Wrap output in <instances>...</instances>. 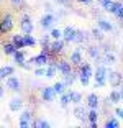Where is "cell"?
Instances as JSON below:
<instances>
[{"instance_id":"obj_38","label":"cell","mask_w":123,"mask_h":128,"mask_svg":"<svg viewBox=\"0 0 123 128\" xmlns=\"http://www.w3.org/2000/svg\"><path fill=\"white\" fill-rule=\"evenodd\" d=\"M118 120H115V118H110V120H107V123H105V126L107 128H116L118 126Z\"/></svg>"},{"instance_id":"obj_36","label":"cell","mask_w":123,"mask_h":128,"mask_svg":"<svg viewBox=\"0 0 123 128\" xmlns=\"http://www.w3.org/2000/svg\"><path fill=\"white\" fill-rule=\"evenodd\" d=\"M34 126L36 128H49V123L48 122H44V120H41V118H38V120H34Z\"/></svg>"},{"instance_id":"obj_1","label":"cell","mask_w":123,"mask_h":128,"mask_svg":"<svg viewBox=\"0 0 123 128\" xmlns=\"http://www.w3.org/2000/svg\"><path fill=\"white\" fill-rule=\"evenodd\" d=\"M107 68H105V64H100L95 72H94V77H95V87H104L107 84Z\"/></svg>"},{"instance_id":"obj_28","label":"cell","mask_w":123,"mask_h":128,"mask_svg":"<svg viewBox=\"0 0 123 128\" xmlns=\"http://www.w3.org/2000/svg\"><path fill=\"white\" fill-rule=\"evenodd\" d=\"M92 38L97 41H104V31L100 28H92Z\"/></svg>"},{"instance_id":"obj_9","label":"cell","mask_w":123,"mask_h":128,"mask_svg":"<svg viewBox=\"0 0 123 128\" xmlns=\"http://www.w3.org/2000/svg\"><path fill=\"white\" fill-rule=\"evenodd\" d=\"M64 40L62 38H59V40H54V41L51 43V53L52 54H59V53H62L64 51Z\"/></svg>"},{"instance_id":"obj_12","label":"cell","mask_w":123,"mask_h":128,"mask_svg":"<svg viewBox=\"0 0 123 128\" xmlns=\"http://www.w3.org/2000/svg\"><path fill=\"white\" fill-rule=\"evenodd\" d=\"M8 108H10L12 112H18V110H22L23 108V98L13 97L10 100V104H8Z\"/></svg>"},{"instance_id":"obj_34","label":"cell","mask_w":123,"mask_h":128,"mask_svg":"<svg viewBox=\"0 0 123 128\" xmlns=\"http://www.w3.org/2000/svg\"><path fill=\"white\" fill-rule=\"evenodd\" d=\"M97 117H98L97 108H90V112L87 113V120L89 122H97Z\"/></svg>"},{"instance_id":"obj_29","label":"cell","mask_w":123,"mask_h":128,"mask_svg":"<svg viewBox=\"0 0 123 128\" xmlns=\"http://www.w3.org/2000/svg\"><path fill=\"white\" fill-rule=\"evenodd\" d=\"M69 98H71V102L74 104V105H77V104H80L82 95L79 94V92H69Z\"/></svg>"},{"instance_id":"obj_19","label":"cell","mask_w":123,"mask_h":128,"mask_svg":"<svg viewBox=\"0 0 123 128\" xmlns=\"http://www.w3.org/2000/svg\"><path fill=\"white\" fill-rule=\"evenodd\" d=\"M16 46L13 44V43H4V46H2V51H4V54H7V56H13V53L16 51Z\"/></svg>"},{"instance_id":"obj_8","label":"cell","mask_w":123,"mask_h":128,"mask_svg":"<svg viewBox=\"0 0 123 128\" xmlns=\"http://www.w3.org/2000/svg\"><path fill=\"white\" fill-rule=\"evenodd\" d=\"M31 117H33V113L30 110H25L22 113V117H20V126L22 128H28L31 125Z\"/></svg>"},{"instance_id":"obj_42","label":"cell","mask_w":123,"mask_h":128,"mask_svg":"<svg viewBox=\"0 0 123 128\" xmlns=\"http://www.w3.org/2000/svg\"><path fill=\"white\" fill-rule=\"evenodd\" d=\"M115 113H116V117H118V118H122V120H123V108H116Z\"/></svg>"},{"instance_id":"obj_37","label":"cell","mask_w":123,"mask_h":128,"mask_svg":"<svg viewBox=\"0 0 123 128\" xmlns=\"http://www.w3.org/2000/svg\"><path fill=\"white\" fill-rule=\"evenodd\" d=\"M34 44H36V40L31 34H25V46H34Z\"/></svg>"},{"instance_id":"obj_49","label":"cell","mask_w":123,"mask_h":128,"mask_svg":"<svg viewBox=\"0 0 123 128\" xmlns=\"http://www.w3.org/2000/svg\"><path fill=\"white\" fill-rule=\"evenodd\" d=\"M90 126H92V128H97V122H90Z\"/></svg>"},{"instance_id":"obj_41","label":"cell","mask_w":123,"mask_h":128,"mask_svg":"<svg viewBox=\"0 0 123 128\" xmlns=\"http://www.w3.org/2000/svg\"><path fill=\"white\" fill-rule=\"evenodd\" d=\"M98 2H100V5H102V7L105 8V10L108 8V5L112 4V0H98Z\"/></svg>"},{"instance_id":"obj_40","label":"cell","mask_w":123,"mask_h":128,"mask_svg":"<svg viewBox=\"0 0 123 128\" xmlns=\"http://www.w3.org/2000/svg\"><path fill=\"white\" fill-rule=\"evenodd\" d=\"M44 72H46V69L41 66V68H38L36 71H34V76H38V77H43V76H44Z\"/></svg>"},{"instance_id":"obj_2","label":"cell","mask_w":123,"mask_h":128,"mask_svg":"<svg viewBox=\"0 0 123 128\" xmlns=\"http://www.w3.org/2000/svg\"><path fill=\"white\" fill-rule=\"evenodd\" d=\"M12 30H13V18H12L10 13H5L0 18V33L5 34V33H10Z\"/></svg>"},{"instance_id":"obj_22","label":"cell","mask_w":123,"mask_h":128,"mask_svg":"<svg viewBox=\"0 0 123 128\" xmlns=\"http://www.w3.org/2000/svg\"><path fill=\"white\" fill-rule=\"evenodd\" d=\"M79 74L87 76V77H92V76H94V72H92V68H90V64H87V62L80 64V72H79Z\"/></svg>"},{"instance_id":"obj_10","label":"cell","mask_w":123,"mask_h":128,"mask_svg":"<svg viewBox=\"0 0 123 128\" xmlns=\"http://www.w3.org/2000/svg\"><path fill=\"white\" fill-rule=\"evenodd\" d=\"M41 97H43L44 102H52L54 97H56V92H54L52 87H44V89L41 90Z\"/></svg>"},{"instance_id":"obj_27","label":"cell","mask_w":123,"mask_h":128,"mask_svg":"<svg viewBox=\"0 0 123 128\" xmlns=\"http://www.w3.org/2000/svg\"><path fill=\"white\" fill-rule=\"evenodd\" d=\"M87 54H89L90 58H94V59H98V58H100V51H98L97 46H90V48L87 49Z\"/></svg>"},{"instance_id":"obj_17","label":"cell","mask_w":123,"mask_h":128,"mask_svg":"<svg viewBox=\"0 0 123 128\" xmlns=\"http://www.w3.org/2000/svg\"><path fill=\"white\" fill-rule=\"evenodd\" d=\"M12 43L18 49L25 48V34H13V36H12Z\"/></svg>"},{"instance_id":"obj_13","label":"cell","mask_w":123,"mask_h":128,"mask_svg":"<svg viewBox=\"0 0 123 128\" xmlns=\"http://www.w3.org/2000/svg\"><path fill=\"white\" fill-rule=\"evenodd\" d=\"M52 23H54V15L46 13V15L41 18V28H43V30H49V28L52 26Z\"/></svg>"},{"instance_id":"obj_15","label":"cell","mask_w":123,"mask_h":128,"mask_svg":"<svg viewBox=\"0 0 123 128\" xmlns=\"http://www.w3.org/2000/svg\"><path fill=\"white\" fill-rule=\"evenodd\" d=\"M97 26L100 28L102 31H107V33H110V31H113V25L108 20H104V18H100L97 22Z\"/></svg>"},{"instance_id":"obj_24","label":"cell","mask_w":123,"mask_h":128,"mask_svg":"<svg viewBox=\"0 0 123 128\" xmlns=\"http://www.w3.org/2000/svg\"><path fill=\"white\" fill-rule=\"evenodd\" d=\"M84 41H87V33H86V31H82V30H76L74 43H84Z\"/></svg>"},{"instance_id":"obj_21","label":"cell","mask_w":123,"mask_h":128,"mask_svg":"<svg viewBox=\"0 0 123 128\" xmlns=\"http://www.w3.org/2000/svg\"><path fill=\"white\" fill-rule=\"evenodd\" d=\"M76 79H77V76H76L74 72L71 71V72H69V74H64V80H62V82L66 84V87H71L72 84L76 82Z\"/></svg>"},{"instance_id":"obj_16","label":"cell","mask_w":123,"mask_h":128,"mask_svg":"<svg viewBox=\"0 0 123 128\" xmlns=\"http://www.w3.org/2000/svg\"><path fill=\"white\" fill-rule=\"evenodd\" d=\"M56 68H58V71L61 72V74H69L71 72V62H67V61H59V62L56 64Z\"/></svg>"},{"instance_id":"obj_45","label":"cell","mask_w":123,"mask_h":128,"mask_svg":"<svg viewBox=\"0 0 123 128\" xmlns=\"http://www.w3.org/2000/svg\"><path fill=\"white\" fill-rule=\"evenodd\" d=\"M4 94H5V90H4V86H2V84H0V98L4 97Z\"/></svg>"},{"instance_id":"obj_43","label":"cell","mask_w":123,"mask_h":128,"mask_svg":"<svg viewBox=\"0 0 123 128\" xmlns=\"http://www.w3.org/2000/svg\"><path fill=\"white\" fill-rule=\"evenodd\" d=\"M116 16H118V18L122 20V23H123V5H122V8H120V10L116 12Z\"/></svg>"},{"instance_id":"obj_48","label":"cell","mask_w":123,"mask_h":128,"mask_svg":"<svg viewBox=\"0 0 123 128\" xmlns=\"http://www.w3.org/2000/svg\"><path fill=\"white\" fill-rule=\"evenodd\" d=\"M44 7H46V10H48V13H49V12H51V5H49V4H44Z\"/></svg>"},{"instance_id":"obj_30","label":"cell","mask_w":123,"mask_h":128,"mask_svg":"<svg viewBox=\"0 0 123 128\" xmlns=\"http://www.w3.org/2000/svg\"><path fill=\"white\" fill-rule=\"evenodd\" d=\"M120 100H122V94H120V90H112V92H110V102H112V104H118Z\"/></svg>"},{"instance_id":"obj_25","label":"cell","mask_w":123,"mask_h":128,"mask_svg":"<svg viewBox=\"0 0 123 128\" xmlns=\"http://www.w3.org/2000/svg\"><path fill=\"white\" fill-rule=\"evenodd\" d=\"M56 72H58V68L54 66V64H49L48 68H46V72H44V76L48 77V79H52V77L56 76Z\"/></svg>"},{"instance_id":"obj_23","label":"cell","mask_w":123,"mask_h":128,"mask_svg":"<svg viewBox=\"0 0 123 128\" xmlns=\"http://www.w3.org/2000/svg\"><path fill=\"white\" fill-rule=\"evenodd\" d=\"M13 59H15V62L18 64L20 68H22V64L25 62V54H23V51H20V49H16L15 53H13Z\"/></svg>"},{"instance_id":"obj_51","label":"cell","mask_w":123,"mask_h":128,"mask_svg":"<svg viewBox=\"0 0 123 128\" xmlns=\"http://www.w3.org/2000/svg\"><path fill=\"white\" fill-rule=\"evenodd\" d=\"M0 79H4V77H2V68H0Z\"/></svg>"},{"instance_id":"obj_31","label":"cell","mask_w":123,"mask_h":128,"mask_svg":"<svg viewBox=\"0 0 123 128\" xmlns=\"http://www.w3.org/2000/svg\"><path fill=\"white\" fill-rule=\"evenodd\" d=\"M69 102H71V98H69V92H64V94H61V107L62 108H66L67 105H69Z\"/></svg>"},{"instance_id":"obj_5","label":"cell","mask_w":123,"mask_h":128,"mask_svg":"<svg viewBox=\"0 0 123 128\" xmlns=\"http://www.w3.org/2000/svg\"><path fill=\"white\" fill-rule=\"evenodd\" d=\"M5 84H7V89H8V90H12V92L22 90V82H20V79H18V77H15L13 74L7 77V82H5Z\"/></svg>"},{"instance_id":"obj_33","label":"cell","mask_w":123,"mask_h":128,"mask_svg":"<svg viewBox=\"0 0 123 128\" xmlns=\"http://www.w3.org/2000/svg\"><path fill=\"white\" fill-rule=\"evenodd\" d=\"M13 72H15V69L12 68V66H4V68H2V77H8V76H12L13 74Z\"/></svg>"},{"instance_id":"obj_35","label":"cell","mask_w":123,"mask_h":128,"mask_svg":"<svg viewBox=\"0 0 123 128\" xmlns=\"http://www.w3.org/2000/svg\"><path fill=\"white\" fill-rule=\"evenodd\" d=\"M51 38L52 40H59V38H62V30H59V28H52L51 30Z\"/></svg>"},{"instance_id":"obj_26","label":"cell","mask_w":123,"mask_h":128,"mask_svg":"<svg viewBox=\"0 0 123 128\" xmlns=\"http://www.w3.org/2000/svg\"><path fill=\"white\" fill-rule=\"evenodd\" d=\"M122 2H112V4L108 5V8H107V12H110V13H113V15H116V12L122 8Z\"/></svg>"},{"instance_id":"obj_18","label":"cell","mask_w":123,"mask_h":128,"mask_svg":"<svg viewBox=\"0 0 123 128\" xmlns=\"http://www.w3.org/2000/svg\"><path fill=\"white\" fill-rule=\"evenodd\" d=\"M116 62V56L112 51H105L104 58H102V64H115Z\"/></svg>"},{"instance_id":"obj_32","label":"cell","mask_w":123,"mask_h":128,"mask_svg":"<svg viewBox=\"0 0 123 128\" xmlns=\"http://www.w3.org/2000/svg\"><path fill=\"white\" fill-rule=\"evenodd\" d=\"M52 89H54V92H56L58 95L64 94V89H66V84L64 82H56L54 86H52Z\"/></svg>"},{"instance_id":"obj_50","label":"cell","mask_w":123,"mask_h":128,"mask_svg":"<svg viewBox=\"0 0 123 128\" xmlns=\"http://www.w3.org/2000/svg\"><path fill=\"white\" fill-rule=\"evenodd\" d=\"M120 94H122V98H123V87H122V89H120Z\"/></svg>"},{"instance_id":"obj_47","label":"cell","mask_w":123,"mask_h":128,"mask_svg":"<svg viewBox=\"0 0 123 128\" xmlns=\"http://www.w3.org/2000/svg\"><path fill=\"white\" fill-rule=\"evenodd\" d=\"M67 2L69 0H58V4H61V5H67Z\"/></svg>"},{"instance_id":"obj_3","label":"cell","mask_w":123,"mask_h":128,"mask_svg":"<svg viewBox=\"0 0 123 128\" xmlns=\"http://www.w3.org/2000/svg\"><path fill=\"white\" fill-rule=\"evenodd\" d=\"M20 28H22V33L23 34H31L34 30L33 23H31V18L28 15H23L22 16V22H20Z\"/></svg>"},{"instance_id":"obj_4","label":"cell","mask_w":123,"mask_h":128,"mask_svg":"<svg viewBox=\"0 0 123 128\" xmlns=\"http://www.w3.org/2000/svg\"><path fill=\"white\" fill-rule=\"evenodd\" d=\"M107 82L112 87H118V86H122V82H123V76L116 71H110L107 74Z\"/></svg>"},{"instance_id":"obj_14","label":"cell","mask_w":123,"mask_h":128,"mask_svg":"<svg viewBox=\"0 0 123 128\" xmlns=\"http://www.w3.org/2000/svg\"><path fill=\"white\" fill-rule=\"evenodd\" d=\"M98 104H100V98L97 94H89L87 95V107L89 108H97Z\"/></svg>"},{"instance_id":"obj_39","label":"cell","mask_w":123,"mask_h":128,"mask_svg":"<svg viewBox=\"0 0 123 128\" xmlns=\"http://www.w3.org/2000/svg\"><path fill=\"white\" fill-rule=\"evenodd\" d=\"M89 79H90V77H87V76L79 74V80H80V84H82V86H87V84H89Z\"/></svg>"},{"instance_id":"obj_46","label":"cell","mask_w":123,"mask_h":128,"mask_svg":"<svg viewBox=\"0 0 123 128\" xmlns=\"http://www.w3.org/2000/svg\"><path fill=\"white\" fill-rule=\"evenodd\" d=\"M79 4H92V0H77Z\"/></svg>"},{"instance_id":"obj_20","label":"cell","mask_w":123,"mask_h":128,"mask_svg":"<svg viewBox=\"0 0 123 128\" xmlns=\"http://www.w3.org/2000/svg\"><path fill=\"white\" fill-rule=\"evenodd\" d=\"M82 62H84V61H82V54H80V49H76L74 53L71 54V64H74V66H80Z\"/></svg>"},{"instance_id":"obj_44","label":"cell","mask_w":123,"mask_h":128,"mask_svg":"<svg viewBox=\"0 0 123 128\" xmlns=\"http://www.w3.org/2000/svg\"><path fill=\"white\" fill-rule=\"evenodd\" d=\"M10 2H12L13 5H22V4H23V0H10Z\"/></svg>"},{"instance_id":"obj_11","label":"cell","mask_w":123,"mask_h":128,"mask_svg":"<svg viewBox=\"0 0 123 128\" xmlns=\"http://www.w3.org/2000/svg\"><path fill=\"white\" fill-rule=\"evenodd\" d=\"M87 113H89V112H87V110L84 108V107H82L80 104H77V105L74 107V117L77 118V120L84 122V120H86V118H87Z\"/></svg>"},{"instance_id":"obj_7","label":"cell","mask_w":123,"mask_h":128,"mask_svg":"<svg viewBox=\"0 0 123 128\" xmlns=\"http://www.w3.org/2000/svg\"><path fill=\"white\" fill-rule=\"evenodd\" d=\"M62 40L66 43H74V40H76V28H72V26H66L62 30Z\"/></svg>"},{"instance_id":"obj_6","label":"cell","mask_w":123,"mask_h":128,"mask_svg":"<svg viewBox=\"0 0 123 128\" xmlns=\"http://www.w3.org/2000/svg\"><path fill=\"white\" fill-rule=\"evenodd\" d=\"M48 61H49V54L43 51L41 54H38V56L31 58V59L28 61V62H33L34 66H38V68H41V66H46V64H48Z\"/></svg>"}]
</instances>
